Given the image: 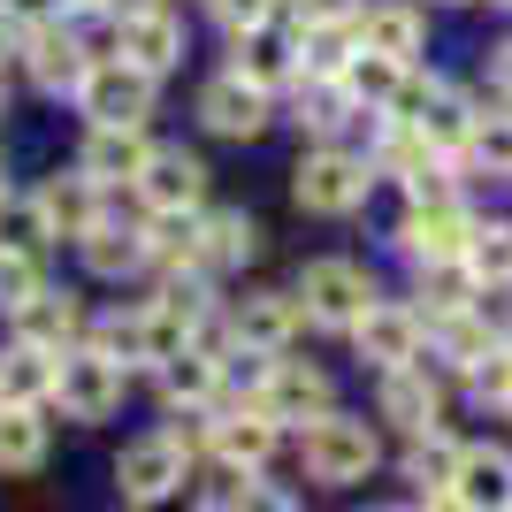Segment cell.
I'll list each match as a JSON object with an SVG mask.
<instances>
[{
    "label": "cell",
    "instance_id": "obj_1",
    "mask_svg": "<svg viewBox=\"0 0 512 512\" xmlns=\"http://www.w3.org/2000/svg\"><path fill=\"white\" fill-rule=\"evenodd\" d=\"M375 428L367 421H344V413H321V421H306V436H299V459H306V474H314L321 490H352V482H367L375 474Z\"/></svg>",
    "mask_w": 512,
    "mask_h": 512
},
{
    "label": "cell",
    "instance_id": "obj_2",
    "mask_svg": "<svg viewBox=\"0 0 512 512\" xmlns=\"http://www.w3.org/2000/svg\"><path fill=\"white\" fill-rule=\"evenodd\" d=\"M299 31H306L299 0H276L253 31H237V62H230V69H237V77H253L260 92L299 85Z\"/></svg>",
    "mask_w": 512,
    "mask_h": 512
},
{
    "label": "cell",
    "instance_id": "obj_3",
    "mask_svg": "<svg viewBox=\"0 0 512 512\" xmlns=\"http://www.w3.org/2000/svg\"><path fill=\"white\" fill-rule=\"evenodd\" d=\"M299 314L321 321V329H360L367 306H375V283H367L360 260H306V276H299Z\"/></svg>",
    "mask_w": 512,
    "mask_h": 512
},
{
    "label": "cell",
    "instance_id": "obj_4",
    "mask_svg": "<svg viewBox=\"0 0 512 512\" xmlns=\"http://www.w3.org/2000/svg\"><path fill=\"white\" fill-rule=\"evenodd\" d=\"M54 398H62L69 421H107L123 406V360L100 352V344H69L54 360Z\"/></svg>",
    "mask_w": 512,
    "mask_h": 512
},
{
    "label": "cell",
    "instance_id": "obj_5",
    "mask_svg": "<svg viewBox=\"0 0 512 512\" xmlns=\"http://www.w3.org/2000/svg\"><path fill=\"white\" fill-rule=\"evenodd\" d=\"M367 184H375V169L344 146H314L299 169H291V199H299L306 214H352L367 199Z\"/></svg>",
    "mask_w": 512,
    "mask_h": 512
},
{
    "label": "cell",
    "instance_id": "obj_6",
    "mask_svg": "<svg viewBox=\"0 0 512 512\" xmlns=\"http://www.w3.org/2000/svg\"><path fill=\"white\" fill-rule=\"evenodd\" d=\"M77 107L107 130H138L153 115V77L130 69V62H92L85 77H77Z\"/></svg>",
    "mask_w": 512,
    "mask_h": 512
},
{
    "label": "cell",
    "instance_id": "obj_7",
    "mask_svg": "<svg viewBox=\"0 0 512 512\" xmlns=\"http://www.w3.org/2000/svg\"><path fill=\"white\" fill-rule=\"evenodd\" d=\"M115 62L146 69V77H169L184 62V23L169 16V0H153L138 16H115Z\"/></svg>",
    "mask_w": 512,
    "mask_h": 512
},
{
    "label": "cell",
    "instance_id": "obj_8",
    "mask_svg": "<svg viewBox=\"0 0 512 512\" xmlns=\"http://www.w3.org/2000/svg\"><path fill=\"white\" fill-rule=\"evenodd\" d=\"M130 192H138V207H146V214L199 207V199H207V161H199V153H184V146H153Z\"/></svg>",
    "mask_w": 512,
    "mask_h": 512
},
{
    "label": "cell",
    "instance_id": "obj_9",
    "mask_svg": "<svg viewBox=\"0 0 512 512\" xmlns=\"http://www.w3.org/2000/svg\"><path fill=\"white\" fill-rule=\"evenodd\" d=\"M467 207L451 199V207H406V222H398V253L413 260V268H436V260H467Z\"/></svg>",
    "mask_w": 512,
    "mask_h": 512
},
{
    "label": "cell",
    "instance_id": "obj_10",
    "mask_svg": "<svg viewBox=\"0 0 512 512\" xmlns=\"http://www.w3.org/2000/svg\"><path fill=\"white\" fill-rule=\"evenodd\" d=\"M115 490H123L130 505H169V497L184 490V451H176L169 436L130 444L123 459H115Z\"/></svg>",
    "mask_w": 512,
    "mask_h": 512
},
{
    "label": "cell",
    "instance_id": "obj_11",
    "mask_svg": "<svg viewBox=\"0 0 512 512\" xmlns=\"http://www.w3.org/2000/svg\"><path fill=\"white\" fill-rule=\"evenodd\" d=\"M352 337H360V360L375 367V375H390V367L421 360V306H390V299H375Z\"/></svg>",
    "mask_w": 512,
    "mask_h": 512
},
{
    "label": "cell",
    "instance_id": "obj_12",
    "mask_svg": "<svg viewBox=\"0 0 512 512\" xmlns=\"http://www.w3.org/2000/svg\"><path fill=\"white\" fill-rule=\"evenodd\" d=\"M260 413L268 421H321V413H337V398H329V375L321 367H299V360H276L268 367V390H260Z\"/></svg>",
    "mask_w": 512,
    "mask_h": 512
},
{
    "label": "cell",
    "instance_id": "obj_13",
    "mask_svg": "<svg viewBox=\"0 0 512 512\" xmlns=\"http://www.w3.org/2000/svg\"><path fill=\"white\" fill-rule=\"evenodd\" d=\"M451 497H459L467 512H512V451H497V444H459Z\"/></svg>",
    "mask_w": 512,
    "mask_h": 512
},
{
    "label": "cell",
    "instance_id": "obj_14",
    "mask_svg": "<svg viewBox=\"0 0 512 512\" xmlns=\"http://www.w3.org/2000/svg\"><path fill=\"white\" fill-rule=\"evenodd\" d=\"M199 123H207L214 138H260V130H268V92L230 69V77H214V85L199 92Z\"/></svg>",
    "mask_w": 512,
    "mask_h": 512
},
{
    "label": "cell",
    "instance_id": "obj_15",
    "mask_svg": "<svg viewBox=\"0 0 512 512\" xmlns=\"http://www.w3.org/2000/svg\"><path fill=\"white\" fill-rule=\"evenodd\" d=\"M436 413H444V375L428 360H406L383 375V421H398L406 436H421V428H436Z\"/></svg>",
    "mask_w": 512,
    "mask_h": 512
},
{
    "label": "cell",
    "instance_id": "obj_16",
    "mask_svg": "<svg viewBox=\"0 0 512 512\" xmlns=\"http://www.w3.org/2000/svg\"><path fill=\"white\" fill-rule=\"evenodd\" d=\"M23 54H31V77L46 92H77V77L92 69L69 23H23Z\"/></svg>",
    "mask_w": 512,
    "mask_h": 512
},
{
    "label": "cell",
    "instance_id": "obj_17",
    "mask_svg": "<svg viewBox=\"0 0 512 512\" xmlns=\"http://www.w3.org/2000/svg\"><path fill=\"white\" fill-rule=\"evenodd\" d=\"M360 54V31H352V16H321L299 31V85H337L344 62Z\"/></svg>",
    "mask_w": 512,
    "mask_h": 512
},
{
    "label": "cell",
    "instance_id": "obj_18",
    "mask_svg": "<svg viewBox=\"0 0 512 512\" xmlns=\"http://www.w3.org/2000/svg\"><path fill=\"white\" fill-rule=\"evenodd\" d=\"M352 31H360L367 54H390V62H413V54H421V8H413V0H375V8L352 16Z\"/></svg>",
    "mask_w": 512,
    "mask_h": 512
},
{
    "label": "cell",
    "instance_id": "obj_19",
    "mask_svg": "<svg viewBox=\"0 0 512 512\" xmlns=\"http://www.w3.org/2000/svg\"><path fill=\"white\" fill-rule=\"evenodd\" d=\"M85 329V306L69 291H39L31 306H16V344H39V352H69Z\"/></svg>",
    "mask_w": 512,
    "mask_h": 512
},
{
    "label": "cell",
    "instance_id": "obj_20",
    "mask_svg": "<svg viewBox=\"0 0 512 512\" xmlns=\"http://www.w3.org/2000/svg\"><path fill=\"white\" fill-rule=\"evenodd\" d=\"M146 130H107V123H92V138H85V161L77 169L92 176V184H138V169H146Z\"/></svg>",
    "mask_w": 512,
    "mask_h": 512
},
{
    "label": "cell",
    "instance_id": "obj_21",
    "mask_svg": "<svg viewBox=\"0 0 512 512\" xmlns=\"http://www.w3.org/2000/svg\"><path fill=\"white\" fill-rule=\"evenodd\" d=\"M39 207H46V222H54V237H85L92 222H100V184H92L85 169H54Z\"/></svg>",
    "mask_w": 512,
    "mask_h": 512
},
{
    "label": "cell",
    "instance_id": "obj_22",
    "mask_svg": "<svg viewBox=\"0 0 512 512\" xmlns=\"http://www.w3.org/2000/svg\"><path fill=\"white\" fill-rule=\"evenodd\" d=\"M253 253H260V222L245 207L199 214V268H245Z\"/></svg>",
    "mask_w": 512,
    "mask_h": 512
},
{
    "label": "cell",
    "instance_id": "obj_23",
    "mask_svg": "<svg viewBox=\"0 0 512 512\" xmlns=\"http://www.w3.org/2000/svg\"><path fill=\"white\" fill-rule=\"evenodd\" d=\"M299 299L291 291H253V299L237 306V344H253V352H283L291 329H299Z\"/></svg>",
    "mask_w": 512,
    "mask_h": 512
},
{
    "label": "cell",
    "instance_id": "obj_24",
    "mask_svg": "<svg viewBox=\"0 0 512 512\" xmlns=\"http://www.w3.org/2000/svg\"><path fill=\"white\" fill-rule=\"evenodd\" d=\"M54 360H62V352L8 344V352H0V406H46V398H54Z\"/></svg>",
    "mask_w": 512,
    "mask_h": 512
},
{
    "label": "cell",
    "instance_id": "obj_25",
    "mask_svg": "<svg viewBox=\"0 0 512 512\" xmlns=\"http://www.w3.org/2000/svg\"><path fill=\"white\" fill-rule=\"evenodd\" d=\"M214 451H222V467H237V474H253V467H268V451H276V421L268 413H222L214 421Z\"/></svg>",
    "mask_w": 512,
    "mask_h": 512
},
{
    "label": "cell",
    "instance_id": "obj_26",
    "mask_svg": "<svg viewBox=\"0 0 512 512\" xmlns=\"http://www.w3.org/2000/svg\"><path fill=\"white\" fill-rule=\"evenodd\" d=\"M428 329H436V360H444V367H459V375H474V367H482V360L497 352V344H505V337L490 329V321L474 314V306H467V314L428 321Z\"/></svg>",
    "mask_w": 512,
    "mask_h": 512
},
{
    "label": "cell",
    "instance_id": "obj_27",
    "mask_svg": "<svg viewBox=\"0 0 512 512\" xmlns=\"http://www.w3.org/2000/svg\"><path fill=\"white\" fill-rule=\"evenodd\" d=\"M406 69H413V62H390V54H367V46H360V54L344 62L337 85H344V100H352V107H383V115H390L398 85H406Z\"/></svg>",
    "mask_w": 512,
    "mask_h": 512
},
{
    "label": "cell",
    "instance_id": "obj_28",
    "mask_svg": "<svg viewBox=\"0 0 512 512\" xmlns=\"http://www.w3.org/2000/svg\"><path fill=\"white\" fill-rule=\"evenodd\" d=\"M214 390H222V360H207L199 344H184L176 360H161V398L169 406H207Z\"/></svg>",
    "mask_w": 512,
    "mask_h": 512
},
{
    "label": "cell",
    "instance_id": "obj_29",
    "mask_svg": "<svg viewBox=\"0 0 512 512\" xmlns=\"http://www.w3.org/2000/svg\"><path fill=\"white\" fill-rule=\"evenodd\" d=\"M39 459H46L39 406H0V474H31Z\"/></svg>",
    "mask_w": 512,
    "mask_h": 512
},
{
    "label": "cell",
    "instance_id": "obj_30",
    "mask_svg": "<svg viewBox=\"0 0 512 512\" xmlns=\"http://www.w3.org/2000/svg\"><path fill=\"white\" fill-rule=\"evenodd\" d=\"M46 237H54L46 207H39V199H16L8 184H0V253H31V260H46Z\"/></svg>",
    "mask_w": 512,
    "mask_h": 512
},
{
    "label": "cell",
    "instance_id": "obj_31",
    "mask_svg": "<svg viewBox=\"0 0 512 512\" xmlns=\"http://www.w3.org/2000/svg\"><path fill=\"white\" fill-rule=\"evenodd\" d=\"M77 245H85L92 276H130V268H146V230H115V222H92Z\"/></svg>",
    "mask_w": 512,
    "mask_h": 512
},
{
    "label": "cell",
    "instance_id": "obj_32",
    "mask_svg": "<svg viewBox=\"0 0 512 512\" xmlns=\"http://www.w3.org/2000/svg\"><path fill=\"white\" fill-rule=\"evenodd\" d=\"M467 306H474V268H467V260H436V268H421V321L467 314Z\"/></svg>",
    "mask_w": 512,
    "mask_h": 512
},
{
    "label": "cell",
    "instance_id": "obj_33",
    "mask_svg": "<svg viewBox=\"0 0 512 512\" xmlns=\"http://www.w3.org/2000/svg\"><path fill=\"white\" fill-rule=\"evenodd\" d=\"M451 467H459V444H451L444 428H421V436H413V451H406V474L436 497V490H451Z\"/></svg>",
    "mask_w": 512,
    "mask_h": 512
},
{
    "label": "cell",
    "instance_id": "obj_34",
    "mask_svg": "<svg viewBox=\"0 0 512 512\" xmlns=\"http://www.w3.org/2000/svg\"><path fill=\"white\" fill-rule=\"evenodd\" d=\"M467 268H474V283H512V222H474Z\"/></svg>",
    "mask_w": 512,
    "mask_h": 512
},
{
    "label": "cell",
    "instance_id": "obj_35",
    "mask_svg": "<svg viewBox=\"0 0 512 512\" xmlns=\"http://www.w3.org/2000/svg\"><path fill=\"white\" fill-rule=\"evenodd\" d=\"M467 153H474L490 176H512V107H505V115H482V123H474Z\"/></svg>",
    "mask_w": 512,
    "mask_h": 512
},
{
    "label": "cell",
    "instance_id": "obj_36",
    "mask_svg": "<svg viewBox=\"0 0 512 512\" xmlns=\"http://www.w3.org/2000/svg\"><path fill=\"white\" fill-rule=\"evenodd\" d=\"M46 291V260H31V253H0V306L16 314V306H31Z\"/></svg>",
    "mask_w": 512,
    "mask_h": 512
},
{
    "label": "cell",
    "instance_id": "obj_37",
    "mask_svg": "<svg viewBox=\"0 0 512 512\" xmlns=\"http://www.w3.org/2000/svg\"><path fill=\"white\" fill-rule=\"evenodd\" d=\"M268 8H276V0H207V16L222 23V31H230V39H237V31H253V23L268 16Z\"/></svg>",
    "mask_w": 512,
    "mask_h": 512
},
{
    "label": "cell",
    "instance_id": "obj_38",
    "mask_svg": "<svg viewBox=\"0 0 512 512\" xmlns=\"http://www.w3.org/2000/svg\"><path fill=\"white\" fill-rule=\"evenodd\" d=\"M299 16L321 23V16H360V8H352V0H299Z\"/></svg>",
    "mask_w": 512,
    "mask_h": 512
},
{
    "label": "cell",
    "instance_id": "obj_39",
    "mask_svg": "<svg viewBox=\"0 0 512 512\" xmlns=\"http://www.w3.org/2000/svg\"><path fill=\"white\" fill-rule=\"evenodd\" d=\"M497 100L512 107V46H497Z\"/></svg>",
    "mask_w": 512,
    "mask_h": 512
},
{
    "label": "cell",
    "instance_id": "obj_40",
    "mask_svg": "<svg viewBox=\"0 0 512 512\" xmlns=\"http://www.w3.org/2000/svg\"><path fill=\"white\" fill-rule=\"evenodd\" d=\"M421 512H467V505H459V497H451V490H436V497H428Z\"/></svg>",
    "mask_w": 512,
    "mask_h": 512
},
{
    "label": "cell",
    "instance_id": "obj_41",
    "mask_svg": "<svg viewBox=\"0 0 512 512\" xmlns=\"http://www.w3.org/2000/svg\"><path fill=\"white\" fill-rule=\"evenodd\" d=\"M490 8H512V0H490Z\"/></svg>",
    "mask_w": 512,
    "mask_h": 512
},
{
    "label": "cell",
    "instance_id": "obj_42",
    "mask_svg": "<svg viewBox=\"0 0 512 512\" xmlns=\"http://www.w3.org/2000/svg\"><path fill=\"white\" fill-rule=\"evenodd\" d=\"M505 352H512V329H505Z\"/></svg>",
    "mask_w": 512,
    "mask_h": 512
},
{
    "label": "cell",
    "instance_id": "obj_43",
    "mask_svg": "<svg viewBox=\"0 0 512 512\" xmlns=\"http://www.w3.org/2000/svg\"><path fill=\"white\" fill-rule=\"evenodd\" d=\"M0 100H8V85H0Z\"/></svg>",
    "mask_w": 512,
    "mask_h": 512
},
{
    "label": "cell",
    "instance_id": "obj_44",
    "mask_svg": "<svg viewBox=\"0 0 512 512\" xmlns=\"http://www.w3.org/2000/svg\"><path fill=\"white\" fill-rule=\"evenodd\" d=\"M375 512H390V505H375Z\"/></svg>",
    "mask_w": 512,
    "mask_h": 512
},
{
    "label": "cell",
    "instance_id": "obj_45",
    "mask_svg": "<svg viewBox=\"0 0 512 512\" xmlns=\"http://www.w3.org/2000/svg\"><path fill=\"white\" fill-rule=\"evenodd\" d=\"M505 413H512V398H505Z\"/></svg>",
    "mask_w": 512,
    "mask_h": 512
}]
</instances>
